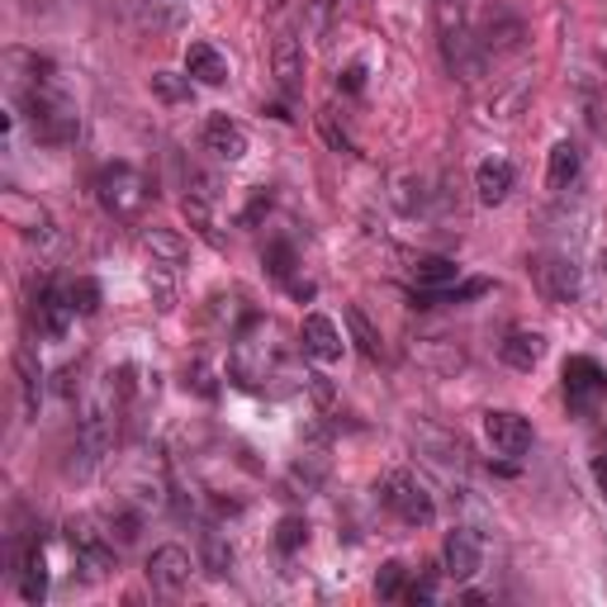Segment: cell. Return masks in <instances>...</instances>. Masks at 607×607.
Wrapping results in <instances>:
<instances>
[{
  "label": "cell",
  "instance_id": "cell-39",
  "mask_svg": "<svg viewBox=\"0 0 607 607\" xmlns=\"http://www.w3.org/2000/svg\"><path fill=\"white\" fill-rule=\"evenodd\" d=\"M185 385H195L199 394H214V380H209L205 366H191V370H185Z\"/></svg>",
  "mask_w": 607,
  "mask_h": 607
},
{
  "label": "cell",
  "instance_id": "cell-42",
  "mask_svg": "<svg viewBox=\"0 0 607 607\" xmlns=\"http://www.w3.org/2000/svg\"><path fill=\"white\" fill-rule=\"evenodd\" d=\"M594 480H598V489L607 494V446H603V451L594 456Z\"/></svg>",
  "mask_w": 607,
  "mask_h": 607
},
{
  "label": "cell",
  "instance_id": "cell-17",
  "mask_svg": "<svg viewBox=\"0 0 607 607\" xmlns=\"http://www.w3.org/2000/svg\"><path fill=\"white\" fill-rule=\"evenodd\" d=\"M299 342H304V356L323 360V366H332V360H342V352H346L342 332H337V323H332L328 313H309V318H304Z\"/></svg>",
  "mask_w": 607,
  "mask_h": 607
},
{
  "label": "cell",
  "instance_id": "cell-21",
  "mask_svg": "<svg viewBox=\"0 0 607 607\" xmlns=\"http://www.w3.org/2000/svg\"><path fill=\"white\" fill-rule=\"evenodd\" d=\"M185 77L199 85H224L228 81V57L214 43H191L185 48Z\"/></svg>",
  "mask_w": 607,
  "mask_h": 607
},
{
  "label": "cell",
  "instance_id": "cell-24",
  "mask_svg": "<svg viewBox=\"0 0 607 607\" xmlns=\"http://www.w3.org/2000/svg\"><path fill=\"white\" fill-rule=\"evenodd\" d=\"M413 360H423V366L442 370V375H456L460 366H466V352H460L451 337H417L413 342Z\"/></svg>",
  "mask_w": 607,
  "mask_h": 607
},
{
  "label": "cell",
  "instance_id": "cell-6",
  "mask_svg": "<svg viewBox=\"0 0 607 607\" xmlns=\"http://www.w3.org/2000/svg\"><path fill=\"white\" fill-rule=\"evenodd\" d=\"M171 499V480H167V466L157 451H138L128 456L124 466V503H138V508H162Z\"/></svg>",
  "mask_w": 607,
  "mask_h": 607
},
{
  "label": "cell",
  "instance_id": "cell-40",
  "mask_svg": "<svg viewBox=\"0 0 607 607\" xmlns=\"http://www.w3.org/2000/svg\"><path fill=\"white\" fill-rule=\"evenodd\" d=\"M470 5V0H437V10H442V24H460V10H466Z\"/></svg>",
  "mask_w": 607,
  "mask_h": 607
},
{
  "label": "cell",
  "instance_id": "cell-1",
  "mask_svg": "<svg viewBox=\"0 0 607 607\" xmlns=\"http://www.w3.org/2000/svg\"><path fill=\"white\" fill-rule=\"evenodd\" d=\"M290 360V342L276 318L252 313L248 328L233 332V352H228V380L238 389H262L266 380H276L280 366Z\"/></svg>",
  "mask_w": 607,
  "mask_h": 607
},
{
  "label": "cell",
  "instance_id": "cell-11",
  "mask_svg": "<svg viewBox=\"0 0 607 607\" xmlns=\"http://www.w3.org/2000/svg\"><path fill=\"white\" fill-rule=\"evenodd\" d=\"M413 446H417V456L432 460V466L446 470V474H460L470 466L466 442H460L456 432H446V427H413Z\"/></svg>",
  "mask_w": 607,
  "mask_h": 607
},
{
  "label": "cell",
  "instance_id": "cell-25",
  "mask_svg": "<svg viewBox=\"0 0 607 607\" xmlns=\"http://www.w3.org/2000/svg\"><path fill=\"white\" fill-rule=\"evenodd\" d=\"M128 10L142 28H157V34L185 24V0H128Z\"/></svg>",
  "mask_w": 607,
  "mask_h": 607
},
{
  "label": "cell",
  "instance_id": "cell-43",
  "mask_svg": "<svg viewBox=\"0 0 607 607\" xmlns=\"http://www.w3.org/2000/svg\"><path fill=\"white\" fill-rule=\"evenodd\" d=\"M342 85H346V91H360V85H366V71H360V67H352V71H346V77H342Z\"/></svg>",
  "mask_w": 607,
  "mask_h": 607
},
{
  "label": "cell",
  "instance_id": "cell-2",
  "mask_svg": "<svg viewBox=\"0 0 607 607\" xmlns=\"http://www.w3.org/2000/svg\"><path fill=\"white\" fill-rule=\"evenodd\" d=\"M95 199H100V209H105L110 219H138V214L148 209V199H152V185H148V176H142L138 167L114 162V167H105L95 176Z\"/></svg>",
  "mask_w": 607,
  "mask_h": 607
},
{
  "label": "cell",
  "instance_id": "cell-8",
  "mask_svg": "<svg viewBox=\"0 0 607 607\" xmlns=\"http://www.w3.org/2000/svg\"><path fill=\"white\" fill-rule=\"evenodd\" d=\"M531 276H537L541 295L551 304H574L584 295V266L574 262L570 252H541L537 262H531Z\"/></svg>",
  "mask_w": 607,
  "mask_h": 607
},
{
  "label": "cell",
  "instance_id": "cell-10",
  "mask_svg": "<svg viewBox=\"0 0 607 607\" xmlns=\"http://www.w3.org/2000/svg\"><path fill=\"white\" fill-rule=\"evenodd\" d=\"M442 565H446V580L470 584L484 570V537L474 527H456L442 546Z\"/></svg>",
  "mask_w": 607,
  "mask_h": 607
},
{
  "label": "cell",
  "instance_id": "cell-41",
  "mask_svg": "<svg viewBox=\"0 0 607 607\" xmlns=\"http://www.w3.org/2000/svg\"><path fill=\"white\" fill-rule=\"evenodd\" d=\"M432 598H437L432 580H423V584H413V588H409V603H432Z\"/></svg>",
  "mask_w": 607,
  "mask_h": 607
},
{
  "label": "cell",
  "instance_id": "cell-19",
  "mask_svg": "<svg viewBox=\"0 0 607 607\" xmlns=\"http://www.w3.org/2000/svg\"><path fill=\"white\" fill-rule=\"evenodd\" d=\"M205 152H214L219 162H242V157H248V134H242V124H233L228 114H214L205 124Z\"/></svg>",
  "mask_w": 607,
  "mask_h": 607
},
{
  "label": "cell",
  "instance_id": "cell-16",
  "mask_svg": "<svg viewBox=\"0 0 607 607\" xmlns=\"http://www.w3.org/2000/svg\"><path fill=\"white\" fill-rule=\"evenodd\" d=\"M565 394H570L574 409H588L594 399L607 394V370L594 356H570L565 360Z\"/></svg>",
  "mask_w": 607,
  "mask_h": 607
},
{
  "label": "cell",
  "instance_id": "cell-34",
  "mask_svg": "<svg viewBox=\"0 0 607 607\" xmlns=\"http://www.w3.org/2000/svg\"><path fill=\"white\" fill-rule=\"evenodd\" d=\"M346 328H352V337H356V346H360V352H366L370 360H375V356H380V352H385L380 332H375V328H370V318H366V313H360V309H346Z\"/></svg>",
  "mask_w": 607,
  "mask_h": 607
},
{
  "label": "cell",
  "instance_id": "cell-12",
  "mask_svg": "<svg viewBox=\"0 0 607 607\" xmlns=\"http://www.w3.org/2000/svg\"><path fill=\"white\" fill-rule=\"evenodd\" d=\"M191 574H195V560L176 541L157 546L148 556V580H152V588H162V594H181V588L191 584Z\"/></svg>",
  "mask_w": 607,
  "mask_h": 607
},
{
  "label": "cell",
  "instance_id": "cell-22",
  "mask_svg": "<svg viewBox=\"0 0 607 607\" xmlns=\"http://www.w3.org/2000/svg\"><path fill=\"white\" fill-rule=\"evenodd\" d=\"M499 356H503V366H513V370H537L541 356H546V337H541V332L517 328V332H508V337H503Z\"/></svg>",
  "mask_w": 607,
  "mask_h": 607
},
{
  "label": "cell",
  "instance_id": "cell-28",
  "mask_svg": "<svg viewBox=\"0 0 607 607\" xmlns=\"http://www.w3.org/2000/svg\"><path fill=\"white\" fill-rule=\"evenodd\" d=\"M20 598L24 603H43L48 598V570H43V551L28 546L24 560H20Z\"/></svg>",
  "mask_w": 607,
  "mask_h": 607
},
{
  "label": "cell",
  "instance_id": "cell-3",
  "mask_svg": "<svg viewBox=\"0 0 607 607\" xmlns=\"http://www.w3.org/2000/svg\"><path fill=\"white\" fill-rule=\"evenodd\" d=\"M67 541H71V556H77V565L91 574V580H105V574L114 570V556H119V546H114L105 517H71L67 523Z\"/></svg>",
  "mask_w": 607,
  "mask_h": 607
},
{
  "label": "cell",
  "instance_id": "cell-5",
  "mask_svg": "<svg viewBox=\"0 0 607 607\" xmlns=\"http://www.w3.org/2000/svg\"><path fill=\"white\" fill-rule=\"evenodd\" d=\"M442 57H446V71L460 81V85H474V81H484V71L494 57L484 53V43L474 28L466 24H442Z\"/></svg>",
  "mask_w": 607,
  "mask_h": 607
},
{
  "label": "cell",
  "instance_id": "cell-31",
  "mask_svg": "<svg viewBox=\"0 0 607 607\" xmlns=\"http://www.w3.org/2000/svg\"><path fill=\"white\" fill-rule=\"evenodd\" d=\"M14 370H20V389H24V409L34 413L38 409V394H43V370L34 366V352L28 346H20L14 352Z\"/></svg>",
  "mask_w": 607,
  "mask_h": 607
},
{
  "label": "cell",
  "instance_id": "cell-37",
  "mask_svg": "<svg viewBox=\"0 0 607 607\" xmlns=\"http://www.w3.org/2000/svg\"><path fill=\"white\" fill-rule=\"evenodd\" d=\"M403 574H409V570H403L399 560L380 565V574H375V594H380V598H399L403 594Z\"/></svg>",
  "mask_w": 607,
  "mask_h": 607
},
{
  "label": "cell",
  "instance_id": "cell-29",
  "mask_svg": "<svg viewBox=\"0 0 607 607\" xmlns=\"http://www.w3.org/2000/svg\"><path fill=\"white\" fill-rule=\"evenodd\" d=\"M152 95L162 100V105H191L195 81L191 77H176V71H152Z\"/></svg>",
  "mask_w": 607,
  "mask_h": 607
},
{
  "label": "cell",
  "instance_id": "cell-20",
  "mask_svg": "<svg viewBox=\"0 0 607 607\" xmlns=\"http://www.w3.org/2000/svg\"><path fill=\"white\" fill-rule=\"evenodd\" d=\"M513 181H517L513 162H503V157H489V162H480V171H474V191H480V205H503V199L513 195Z\"/></svg>",
  "mask_w": 607,
  "mask_h": 607
},
{
  "label": "cell",
  "instance_id": "cell-9",
  "mask_svg": "<svg viewBox=\"0 0 607 607\" xmlns=\"http://www.w3.org/2000/svg\"><path fill=\"white\" fill-rule=\"evenodd\" d=\"M484 442H489V451L494 456H527L531 451V423L523 413H513V409H489L484 413Z\"/></svg>",
  "mask_w": 607,
  "mask_h": 607
},
{
  "label": "cell",
  "instance_id": "cell-7",
  "mask_svg": "<svg viewBox=\"0 0 607 607\" xmlns=\"http://www.w3.org/2000/svg\"><path fill=\"white\" fill-rule=\"evenodd\" d=\"M0 219H5L14 233L28 238V242H38V248H48V242L57 238V224H53V214L38 205L34 195H24V191H0Z\"/></svg>",
  "mask_w": 607,
  "mask_h": 607
},
{
  "label": "cell",
  "instance_id": "cell-33",
  "mask_svg": "<svg viewBox=\"0 0 607 607\" xmlns=\"http://www.w3.org/2000/svg\"><path fill=\"white\" fill-rule=\"evenodd\" d=\"M105 527H110V537L119 541V546H134V541H138L142 517H138V513H128V508H124V499H119V503H114V513H105Z\"/></svg>",
  "mask_w": 607,
  "mask_h": 607
},
{
  "label": "cell",
  "instance_id": "cell-13",
  "mask_svg": "<svg viewBox=\"0 0 607 607\" xmlns=\"http://www.w3.org/2000/svg\"><path fill=\"white\" fill-rule=\"evenodd\" d=\"M28 318H34V332H43V337H67L71 318H77V309H71V295L57 290V285H43V290L34 295V304H28Z\"/></svg>",
  "mask_w": 607,
  "mask_h": 607
},
{
  "label": "cell",
  "instance_id": "cell-23",
  "mask_svg": "<svg viewBox=\"0 0 607 607\" xmlns=\"http://www.w3.org/2000/svg\"><path fill=\"white\" fill-rule=\"evenodd\" d=\"M580 167H584V152H580V142H556L551 148V162H546V185L551 191H570L574 181H580Z\"/></svg>",
  "mask_w": 607,
  "mask_h": 607
},
{
  "label": "cell",
  "instance_id": "cell-30",
  "mask_svg": "<svg viewBox=\"0 0 607 607\" xmlns=\"http://www.w3.org/2000/svg\"><path fill=\"white\" fill-rule=\"evenodd\" d=\"M199 551H205V570L209 574H228V570H233V546L219 537V527L199 531Z\"/></svg>",
  "mask_w": 607,
  "mask_h": 607
},
{
  "label": "cell",
  "instance_id": "cell-36",
  "mask_svg": "<svg viewBox=\"0 0 607 607\" xmlns=\"http://www.w3.org/2000/svg\"><path fill=\"white\" fill-rule=\"evenodd\" d=\"M304 541H309V523H304V517H280V527H276V546H280V551L295 556Z\"/></svg>",
  "mask_w": 607,
  "mask_h": 607
},
{
  "label": "cell",
  "instance_id": "cell-38",
  "mask_svg": "<svg viewBox=\"0 0 607 607\" xmlns=\"http://www.w3.org/2000/svg\"><path fill=\"white\" fill-rule=\"evenodd\" d=\"M290 262H295V252H290V248H271V252H266V266H271V276H280V280L290 276Z\"/></svg>",
  "mask_w": 607,
  "mask_h": 607
},
{
  "label": "cell",
  "instance_id": "cell-26",
  "mask_svg": "<svg viewBox=\"0 0 607 607\" xmlns=\"http://www.w3.org/2000/svg\"><path fill=\"white\" fill-rule=\"evenodd\" d=\"M142 252L162 266H181L185 256H191V242H185L176 228H148V233H142Z\"/></svg>",
  "mask_w": 607,
  "mask_h": 607
},
{
  "label": "cell",
  "instance_id": "cell-18",
  "mask_svg": "<svg viewBox=\"0 0 607 607\" xmlns=\"http://www.w3.org/2000/svg\"><path fill=\"white\" fill-rule=\"evenodd\" d=\"M271 71H276L280 95L295 100L304 91V43L295 34H276V43H271Z\"/></svg>",
  "mask_w": 607,
  "mask_h": 607
},
{
  "label": "cell",
  "instance_id": "cell-4",
  "mask_svg": "<svg viewBox=\"0 0 607 607\" xmlns=\"http://www.w3.org/2000/svg\"><path fill=\"white\" fill-rule=\"evenodd\" d=\"M380 499L403 527H432V517H437V503L413 470H389L380 480Z\"/></svg>",
  "mask_w": 607,
  "mask_h": 607
},
{
  "label": "cell",
  "instance_id": "cell-32",
  "mask_svg": "<svg viewBox=\"0 0 607 607\" xmlns=\"http://www.w3.org/2000/svg\"><path fill=\"white\" fill-rule=\"evenodd\" d=\"M209 205H214V199H205V195H185V205H181V209H185V219H191V228L209 242V248H224V238L214 233V214H209Z\"/></svg>",
  "mask_w": 607,
  "mask_h": 607
},
{
  "label": "cell",
  "instance_id": "cell-15",
  "mask_svg": "<svg viewBox=\"0 0 607 607\" xmlns=\"http://www.w3.org/2000/svg\"><path fill=\"white\" fill-rule=\"evenodd\" d=\"M480 34V43H484V53L489 57H508V53H517L523 48V38H527V28H523V20H517L513 10H489L484 14V24L474 28Z\"/></svg>",
  "mask_w": 607,
  "mask_h": 607
},
{
  "label": "cell",
  "instance_id": "cell-35",
  "mask_svg": "<svg viewBox=\"0 0 607 607\" xmlns=\"http://www.w3.org/2000/svg\"><path fill=\"white\" fill-rule=\"evenodd\" d=\"M67 295H71V309H77L81 318H91V313H100V285H95L91 276L71 280V285H67Z\"/></svg>",
  "mask_w": 607,
  "mask_h": 607
},
{
  "label": "cell",
  "instance_id": "cell-27",
  "mask_svg": "<svg viewBox=\"0 0 607 607\" xmlns=\"http://www.w3.org/2000/svg\"><path fill=\"white\" fill-rule=\"evenodd\" d=\"M413 280H417V290H446V285L460 280V266L451 256H417Z\"/></svg>",
  "mask_w": 607,
  "mask_h": 607
},
{
  "label": "cell",
  "instance_id": "cell-14",
  "mask_svg": "<svg viewBox=\"0 0 607 607\" xmlns=\"http://www.w3.org/2000/svg\"><path fill=\"white\" fill-rule=\"evenodd\" d=\"M527 105H531V77H513V81H503L494 95L480 105V119L484 124H499V128H508V124H517L527 114Z\"/></svg>",
  "mask_w": 607,
  "mask_h": 607
}]
</instances>
